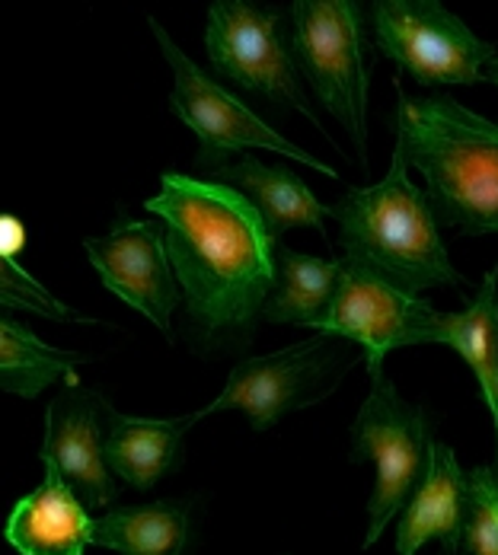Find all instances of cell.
Segmentation results:
<instances>
[{"label": "cell", "instance_id": "6da1fadb", "mask_svg": "<svg viewBox=\"0 0 498 555\" xmlns=\"http://www.w3.org/2000/svg\"><path fill=\"white\" fill-rule=\"evenodd\" d=\"M164 221L169 269L208 341L250 338L276 281L278 240L253 202L218 179L164 172L144 202Z\"/></svg>", "mask_w": 498, "mask_h": 555}, {"label": "cell", "instance_id": "7a4b0ae2", "mask_svg": "<svg viewBox=\"0 0 498 555\" xmlns=\"http://www.w3.org/2000/svg\"><path fill=\"white\" fill-rule=\"evenodd\" d=\"M396 93V144L422 172L435 221L470 236L498 233V121L447 96Z\"/></svg>", "mask_w": 498, "mask_h": 555}, {"label": "cell", "instance_id": "3957f363", "mask_svg": "<svg viewBox=\"0 0 498 555\" xmlns=\"http://www.w3.org/2000/svg\"><path fill=\"white\" fill-rule=\"evenodd\" d=\"M330 215L339 221V246L345 253L342 259L390 284L409 294L463 284L444 249L425 192L409 179V164L399 144L384 182L345 192Z\"/></svg>", "mask_w": 498, "mask_h": 555}, {"label": "cell", "instance_id": "277c9868", "mask_svg": "<svg viewBox=\"0 0 498 555\" xmlns=\"http://www.w3.org/2000/svg\"><path fill=\"white\" fill-rule=\"evenodd\" d=\"M368 39L361 3L297 0L291 7V57L314 96L352 134L361 164L368 147Z\"/></svg>", "mask_w": 498, "mask_h": 555}, {"label": "cell", "instance_id": "5b68a950", "mask_svg": "<svg viewBox=\"0 0 498 555\" xmlns=\"http://www.w3.org/2000/svg\"><path fill=\"white\" fill-rule=\"evenodd\" d=\"M429 412L406 402L387 377H371V392L352 425V463H374L378 482L368 501L365 550H371L387 524L406 507L429 460Z\"/></svg>", "mask_w": 498, "mask_h": 555}, {"label": "cell", "instance_id": "8992f818", "mask_svg": "<svg viewBox=\"0 0 498 555\" xmlns=\"http://www.w3.org/2000/svg\"><path fill=\"white\" fill-rule=\"evenodd\" d=\"M348 367L352 358L345 354L342 341L320 333L291 348H281L276 354L240 361L230 371L221 396L202 412H195V418L240 409L246 412L253 431H269L288 412H297L330 396Z\"/></svg>", "mask_w": 498, "mask_h": 555}, {"label": "cell", "instance_id": "52a82bcc", "mask_svg": "<svg viewBox=\"0 0 498 555\" xmlns=\"http://www.w3.org/2000/svg\"><path fill=\"white\" fill-rule=\"evenodd\" d=\"M151 29H154L157 42H161V52L169 61L173 77H176L169 106L195 131V138L202 144V151L195 157V167L224 169V160L230 154H240V151H250V147H266V151H276L281 157H291V160H297L304 167L317 169V172L335 179V169L330 164L317 160L304 147L281 138L272 125H266L250 106H243L233 93H227L218 80H212L205 70H199V64L189 61V55H182L176 49V42L166 36V29L157 20H151Z\"/></svg>", "mask_w": 498, "mask_h": 555}, {"label": "cell", "instance_id": "ba28073f", "mask_svg": "<svg viewBox=\"0 0 498 555\" xmlns=\"http://www.w3.org/2000/svg\"><path fill=\"white\" fill-rule=\"evenodd\" d=\"M374 36L387 57L422 87H476L496 49L435 0L374 3Z\"/></svg>", "mask_w": 498, "mask_h": 555}, {"label": "cell", "instance_id": "9c48e42d", "mask_svg": "<svg viewBox=\"0 0 498 555\" xmlns=\"http://www.w3.org/2000/svg\"><path fill=\"white\" fill-rule=\"evenodd\" d=\"M339 262L342 269L335 281V294L320 333L355 341L365 351L371 377L384 374V358L396 348L432 341L438 345L442 310L348 259Z\"/></svg>", "mask_w": 498, "mask_h": 555}, {"label": "cell", "instance_id": "30bf717a", "mask_svg": "<svg viewBox=\"0 0 498 555\" xmlns=\"http://www.w3.org/2000/svg\"><path fill=\"white\" fill-rule=\"evenodd\" d=\"M205 49L215 70L230 83L259 93L281 106L301 109L310 121V109L291 49L281 33V13L246 0H218L208 10Z\"/></svg>", "mask_w": 498, "mask_h": 555}, {"label": "cell", "instance_id": "8fae6325", "mask_svg": "<svg viewBox=\"0 0 498 555\" xmlns=\"http://www.w3.org/2000/svg\"><path fill=\"white\" fill-rule=\"evenodd\" d=\"M84 249L103 287L169 335V320L182 294L169 269L164 227L151 221H122L106 236L84 240Z\"/></svg>", "mask_w": 498, "mask_h": 555}, {"label": "cell", "instance_id": "7c38bea8", "mask_svg": "<svg viewBox=\"0 0 498 555\" xmlns=\"http://www.w3.org/2000/svg\"><path fill=\"white\" fill-rule=\"evenodd\" d=\"M103 409L106 402L97 392L71 387L46 412L42 466L55 469L87 507H106L118 499V486L103 460Z\"/></svg>", "mask_w": 498, "mask_h": 555}, {"label": "cell", "instance_id": "4fadbf2b", "mask_svg": "<svg viewBox=\"0 0 498 555\" xmlns=\"http://www.w3.org/2000/svg\"><path fill=\"white\" fill-rule=\"evenodd\" d=\"M463 501H467V473L460 469L457 453L447 444L432 441L425 473L399 517L396 555H416L432 540L442 543L444 553H460Z\"/></svg>", "mask_w": 498, "mask_h": 555}, {"label": "cell", "instance_id": "5bb4252c", "mask_svg": "<svg viewBox=\"0 0 498 555\" xmlns=\"http://www.w3.org/2000/svg\"><path fill=\"white\" fill-rule=\"evenodd\" d=\"M3 540L20 555H84L93 543V517L55 469H46L42 486L13 504Z\"/></svg>", "mask_w": 498, "mask_h": 555}, {"label": "cell", "instance_id": "9a60e30c", "mask_svg": "<svg viewBox=\"0 0 498 555\" xmlns=\"http://www.w3.org/2000/svg\"><path fill=\"white\" fill-rule=\"evenodd\" d=\"M195 415L182 418H131L103 409V460L115 479L148 492L182 463V438L195 425Z\"/></svg>", "mask_w": 498, "mask_h": 555}, {"label": "cell", "instance_id": "2e32d148", "mask_svg": "<svg viewBox=\"0 0 498 555\" xmlns=\"http://www.w3.org/2000/svg\"><path fill=\"white\" fill-rule=\"evenodd\" d=\"M218 182L243 192L253 202V208L263 215L276 240H281V233L294 227L323 230V221L330 215V208L307 189L301 176L284 167H269L253 154H243L237 167L218 169Z\"/></svg>", "mask_w": 498, "mask_h": 555}, {"label": "cell", "instance_id": "e0dca14e", "mask_svg": "<svg viewBox=\"0 0 498 555\" xmlns=\"http://www.w3.org/2000/svg\"><path fill=\"white\" fill-rule=\"evenodd\" d=\"M93 543L118 555H186L192 543L189 501L112 507L93 520Z\"/></svg>", "mask_w": 498, "mask_h": 555}, {"label": "cell", "instance_id": "ac0fdd59", "mask_svg": "<svg viewBox=\"0 0 498 555\" xmlns=\"http://www.w3.org/2000/svg\"><path fill=\"white\" fill-rule=\"evenodd\" d=\"M339 269H342L339 259L304 256L278 243L276 281L266 297L263 320L281 326H307L320 333L330 313Z\"/></svg>", "mask_w": 498, "mask_h": 555}, {"label": "cell", "instance_id": "d6986e66", "mask_svg": "<svg viewBox=\"0 0 498 555\" xmlns=\"http://www.w3.org/2000/svg\"><path fill=\"white\" fill-rule=\"evenodd\" d=\"M438 345L454 348L473 371L480 396L493 415L496 428V466L498 469V266L483 278L480 294L460 313H444Z\"/></svg>", "mask_w": 498, "mask_h": 555}, {"label": "cell", "instance_id": "ffe728a7", "mask_svg": "<svg viewBox=\"0 0 498 555\" xmlns=\"http://www.w3.org/2000/svg\"><path fill=\"white\" fill-rule=\"evenodd\" d=\"M80 361L84 354L61 351L55 345L42 341L33 330L0 317V392L36 399L58 380L77 387L74 367Z\"/></svg>", "mask_w": 498, "mask_h": 555}, {"label": "cell", "instance_id": "44dd1931", "mask_svg": "<svg viewBox=\"0 0 498 555\" xmlns=\"http://www.w3.org/2000/svg\"><path fill=\"white\" fill-rule=\"evenodd\" d=\"M460 546L467 555H498V469L476 466L467 473V501L460 524Z\"/></svg>", "mask_w": 498, "mask_h": 555}, {"label": "cell", "instance_id": "7402d4cb", "mask_svg": "<svg viewBox=\"0 0 498 555\" xmlns=\"http://www.w3.org/2000/svg\"><path fill=\"white\" fill-rule=\"evenodd\" d=\"M0 307L39 313L46 320H61V323L84 320L74 307L61 304L52 291H46L26 269H20L16 262H7V259H0Z\"/></svg>", "mask_w": 498, "mask_h": 555}, {"label": "cell", "instance_id": "603a6c76", "mask_svg": "<svg viewBox=\"0 0 498 555\" xmlns=\"http://www.w3.org/2000/svg\"><path fill=\"white\" fill-rule=\"evenodd\" d=\"M26 243H29L26 223L20 221L16 215H7V211H3V215H0V259L16 262V259L23 256Z\"/></svg>", "mask_w": 498, "mask_h": 555}, {"label": "cell", "instance_id": "cb8c5ba5", "mask_svg": "<svg viewBox=\"0 0 498 555\" xmlns=\"http://www.w3.org/2000/svg\"><path fill=\"white\" fill-rule=\"evenodd\" d=\"M483 77H486L489 83H496V87H498V55L493 57L489 64H486V74H483Z\"/></svg>", "mask_w": 498, "mask_h": 555}, {"label": "cell", "instance_id": "d4e9b609", "mask_svg": "<svg viewBox=\"0 0 498 555\" xmlns=\"http://www.w3.org/2000/svg\"><path fill=\"white\" fill-rule=\"evenodd\" d=\"M442 555H450V553H442Z\"/></svg>", "mask_w": 498, "mask_h": 555}]
</instances>
